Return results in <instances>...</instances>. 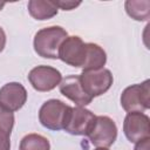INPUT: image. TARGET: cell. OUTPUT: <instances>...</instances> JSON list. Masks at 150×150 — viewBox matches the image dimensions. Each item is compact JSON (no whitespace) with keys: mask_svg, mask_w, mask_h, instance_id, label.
<instances>
[{"mask_svg":"<svg viewBox=\"0 0 150 150\" xmlns=\"http://www.w3.org/2000/svg\"><path fill=\"white\" fill-rule=\"evenodd\" d=\"M121 105L128 112H143L150 108V81L127 87L121 94Z\"/></svg>","mask_w":150,"mask_h":150,"instance_id":"7a4b0ae2","label":"cell"},{"mask_svg":"<svg viewBox=\"0 0 150 150\" xmlns=\"http://www.w3.org/2000/svg\"><path fill=\"white\" fill-rule=\"evenodd\" d=\"M70 108L60 100H48L39 110V121L47 129L61 130L64 128Z\"/></svg>","mask_w":150,"mask_h":150,"instance_id":"3957f363","label":"cell"},{"mask_svg":"<svg viewBox=\"0 0 150 150\" xmlns=\"http://www.w3.org/2000/svg\"><path fill=\"white\" fill-rule=\"evenodd\" d=\"M87 57V43L82 41L80 36H67L59 48V59L77 68H83Z\"/></svg>","mask_w":150,"mask_h":150,"instance_id":"8992f818","label":"cell"},{"mask_svg":"<svg viewBox=\"0 0 150 150\" xmlns=\"http://www.w3.org/2000/svg\"><path fill=\"white\" fill-rule=\"evenodd\" d=\"M13 125H14V115H13V112L0 108V130L11 135Z\"/></svg>","mask_w":150,"mask_h":150,"instance_id":"2e32d148","label":"cell"},{"mask_svg":"<svg viewBox=\"0 0 150 150\" xmlns=\"http://www.w3.org/2000/svg\"><path fill=\"white\" fill-rule=\"evenodd\" d=\"M20 150H50L49 141L39 134H28L20 142Z\"/></svg>","mask_w":150,"mask_h":150,"instance_id":"9a60e30c","label":"cell"},{"mask_svg":"<svg viewBox=\"0 0 150 150\" xmlns=\"http://www.w3.org/2000/svg\"><path fill=\"white\" fill-rule=\"evenodd\" d=\"M96 116L84 107H71L64 124V130L75 136H87L91 130Z\"/></svg>","mask_w":150,"mask_h":150,"instance_id":"52a82bcc","label":"cell"},{"mask_svg":"<svg viewBox=\"0 0 150 150\" xmlns=\"http://www.w3.org/2000/svg\"><path fill=\"white\" fill-rule=\"evenodd\" d=\"M60 93L73 101L77 107H86L88 105L93 98L84 93V90L81 87L79 75H68L59 84Z\"/></svg>","mask_w":150,"mask_h":150,"instance_id":"8fae6325","label":"cell"},{"mask_svg":"<svg viewBox=\"0 0 150 150\" xmlns=\"http://www.w3.org/2000/svg\"><path fill=\"white\" fill-rule=\"evenodd\" d=\"M123 132L131 143L150 138V118L143 112H128L123 122Z\"/></svg>","mask_w":150,"mask_h":150,"instance_id":"ba28073f","label":"cell"},{"mask_svg":"<svg viewBox=\"0 0 150 150\" xmlns=\"http://www.w3.org/2000/svg\"><path fill=\"white\" fill-rule=\"evenodd\" d=\"M94 150H109L108 148H96V149H94Z\"/></svg>","mask_w":150,"mask_h":150,"instance_id":"7402d4cb","label":"cell"},{"mask_svg":"<svg viewBox=\"0 0 150 150\" xmlns=\"http://www.w3.org/2000/svg\"><path fill=\"white\" fill-rule=\"evenodd\" d=\"M27 101L26 88L19 82H9L0 88V108L7 111H18Z\"/></svg>","mask_w":150,"mask_h":150,"instance_id":"30bf717a","label":"cell"},{"mask_svg":"<svg viewBox=\"0 0 150 150\" xmlns=\"http://www.w3.org/2000/svg\"><path fill=\"white\" fill-rule=\"evenodd\" d=\"M67 36V30L60 26L42 28L38 30L34 36V50L41 57L52 60L59 59V48Z\"/></svg>","mask_w":150,"mask_h":150,"instance_id":"6da1fadb","label":"cell"},{"mask_svg":"<svg viewBox=\"0 0 150 150\" xmlns=\"http://www.w3.org/2000/svg\"><path fill=\"white\" fill-rule=\"evenodd\" d=\"M0 150H11V135L0 130Z\"/></svg>","mask_w":150,"mask_h":150,"instance_id":"ac0fdd59","label":"cell"},{"mask_svg":"<svg viewBox=\"0 0 150 150\" xmlns=\"http://www.w3.org/2000/svg\"><path fill=\"white\" fill-rule=\"evenodd\" d=\"M54 2L57 8H61L63 11H71L81 5L80 1H76V2L75 1H54Z\"/></svg>","mask_w":150,"mask_h":150,"instance_id":"e0dca14e","label":"cell"},{"mask_svg":"<svg viewBox=\"0 0 150 150\" xmlns=\"http://www.w3.org/2000/svg\"><path fill=\"white\" fill-rule=\"evenodd\" d=\"M6 5V2H2V1H0V11L4 8V6Z\"/></svg>","mask_w":150,"mask_h":150,"instance_id":"44dd1931","label":"cell"},{"mask_svg":"<svg viewBox=\"0 0 150 150\" xmlns=\"http://www.w3.org/2000/svg\"><path fill=\"white\" fill-rule=\"evenodd\" d=\"M28 81L38 91H50L62 81L61 73L49 66H38L28 74Z\"/></svg>","mask_w":150,"mask_h":150,"instance_id":"9c48e42d","label":"cell"},{"mask_svg":"<svg viewBox=\"0 0 150 150\" xmlns=\"http://www.w3.org/2000/svg\"><path fill=\"white\" fill-rule=\"evenodd\" d=\"M59 8L54 1L30 0L28 2V12L36 20H48L57 14Z\"/></svg>","mask_w":150,"mask_h":150,"instance_id":"4fadbf2b","label":"cell"},{"mask_svg":"<svg viewBox=\"0 0 150 150\" xmlns=\"http://www.w3.org/2000/svg\"><path fill=\"white\" fill-rule=\"evenodd\" d=\"M5 46H6V34H5L4 29L0 27V53L4 50Z\"/></svg>","mask_w":150,"mask_h":150,"instance_id":"ffe728a7","label":"cell"},{"mask_svg":"<svg viewBox=\"0 0 150 150\" xmlns=\"http://www.w3.org/2000/svg\"><path fill=\"white\" fill-rule=\"evenodd\" d=\"M79 79L82 89L91 98L107 93L114 81L111 71L105 68L82 71V74L79 75Z\"/></svg>","mask_w":150,"mask_h":150,"instance_id":"277c9868","label":"cell"},{"mask_svg":"<svg viewBox=\"0 0 150 150\" xmlns=\"http://www.w3.org/2000/svg\"><path fill=\"white\" fill-rule=\"evenodd\" d=\"M96 148H109L117 138V127L108 116H96L94 125L87 135Z\"/></svg>","mask_w":150,"mask_h":150,"instance_id":"5b68a950","label":"cell"},{"mask_svg":"<svg viewBox=\"0 0 150 150\" xmlns=\"http://www.w3.org/2000/svg\"><path fill=\"white\" fill-rule=\"evenodd\" d=\"M149 148H150V138H145L136 143V146L134 150H149Z\"/></svg>","mask_w":150,"mask_h":150,"instance_id":"d6986e66","label":"cell"},{"mask_svg":"<svg viewBox=\"0 0 150 150\" xmlns=\"http://www.w3.org/2000/svg\"><path fill=\"white\" fill-rule=\"evenodd\" d=\"M125 11L130 18L136 21H146L150 16V1L142 0V1H134L128 0L124 4Z\"/></svg>","mask_w":150,"mask_h":150,"instance_id":"5bb4252c","label":"cell"},{"mask_svg":"<svg viewBox=\"0 0 150 150\" xmlns=\"http://www.w3.org/2000/svg\"><path fill=\"white\" fill-rule=\"evenodd\" d=\"M107 62V54L103 48L96 43H87V57L83 66V71L102 69Z\"/></svg>","mask_w":150,"mask_h":150,"instance_id":"7c38bea8","label":"cell"}]
</instances>
